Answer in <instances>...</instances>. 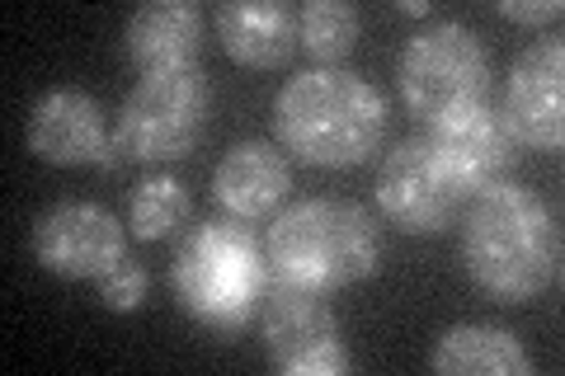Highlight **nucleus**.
Listing matches in <instances>:
<instances>
[{
	"instance_id": "nucleus-19",
	"label": "nucleus",
	"mask_w": 565,
	"mask_h": 376,
	"mask_svg": "<svg viewBox=\"0 0 565 376\" xmlns=\"http://www.w3.org/2000/svg\"><path fill=\"white\" fill-rule=\"evenodd\" d=\"M147 288H151V273L141 268L137 259H122L114 273H104L99 278V301L109 311H118V315H132L141 301H147Z\"/></svg>"
},
{
	"instance_id": "nucleus-14",
	"label": "nucleus",
	"mask_w": 565,
	"mask_h": 376,
	"mask_svg": "<svg viewBox=\"0 0 565 376\" xmlns=\"http://www.w3.org/2000/svg\"><path fill=\"white\" fill-rule=\"evenodd\" d=\"M212 33L222 39L226 57L250 71H278L302 47L297 10L288 0H226L212 10Z\"/></svg>"
},
{
	"instance_id": "nucleus-20",
	"label": "nucleus",
	"mask_w": 565,
	"mask_h": 376,
	"mask_svg": "<svg viewBox=\"0 0 565 376\" xmlns=\"http://www.w3.org/2000/svg\"><path fill=\"white\" fill-rule=\"evenodd\" d=\"M494 10H500L504 20H514V24H533V29L556 24L561 14H565L561 0H500V6H494Z\"/></svg>"
},
{
	"instance_id": "nucleus-9",
	"label": "nucleus",
	"mask_w": 565,
	"mask_h": 376,
	"mask_svg": "<svg viewBox=\"0 0 565 376\" xmlns=\"http://www.w3.org/2000/svg\"><path fill=\"white\" fill-rule=\"evenodd\" d=\"M128 236L104 203L95 198H57L33 217V259L52 278L66 282H99L104 273L128 259Z\"/></svg>"
},
{
	"instance_id": "nucleus-7",
	"label": "nucleus",
	"mask_w": 565,
	"mask_h": 376,
	"mask_svg": "<svg viewBox=\"0 0 565 376\" xmlns=\"http://www.w3.org/2000/svg\"><path fill=\"white\" fill-rule=\"evenodd\" d=\"M471 193L448 174V165L429 147V137H401L392 151L382 155L377 170V207L405 236H438L448 230Z\"/></svg>"
},
{
	"instance_id": "nucleus-16",
	"label": "nucleus",
	"mask_w": 565,
	"mask_h": 376,
	"mask_svg": "<svg viewBox=\"0 0 565 376\" xmlns=\"http://www.w3.org/2000/svg\"><path fill=\"white\" fill-rule=\"evenodd\" d=\"M429 367L438 376H533L537 363L527 357L523 339L500 325H452L434 339Z\"/></svg>"
},
{
	"instance_id": "nucleus-21",
	"label": "nucleus",
	"mask_w": 565,
	"mask_h": 376,
	"mask_svg": "<svg viewBox=\"0 0 565 376\" xmlns=\"http://www.w3.org/2000/svg\"><path fill=\"white\" fill-rule=\"evenodd\" d=\"M396 10H401V14H415V20H424V14H434L429 6H424V0H401Z\"/></svg>"
},
{
	"instance_id": "nucleus-17",
	"label": "nucleus",
	"mask_w": 565,
	"mask_h": 376,
	"mask_svg": "<svg viewBox=\"0 0 565 376\" xmlns=\"http://www.w3.org/2000/svg\"><path fill=\"white\" fill-rule=\"evenodd\" d=\"M193 217V193L180 174L151 170L128 189V230L137 240H170Z\"/></svg>"
},
{
	"instance_id": "nucleus-6",
	"label": "nucleus",
	"mask_w": 565,
	"mask_h": 376,
	"mask_svg": "<svg viewBox=\"0 0 565 376\" xmlns=\"http://www.w3.org/2000/svg\"><path fill=\"white\" fill-rule=\"evenodd\" d=\"M401 104L419 122H434L457 104L490 99V52L462 20H429L415 29L396 62Z\"/></svg>"
},
{
	"instance_id": "nucleus-1",
	"label": "nucleus",
	"mask_w": 565,
	"mask_h": 376,
	"mask_svg": "<svg viewBox=\"0 0 565 376\" xmlns=\"http://www.w3.org/2000/svg\"><path fill=\"white\" fill-rule=\"evenodd\" d=\"M467 278L504 307H523L561 282V226L533 189L494 179L462 207L457 236Z\"/></svg>"
},
{
	"instance_id": "nucleus-18",
	"label": "nucleus",
	"mask_w": 565,
	"mask_h": 376,
	"mask_svg": "<svg viewBox=\"0 0 565 376\" xmlns=\"http://www.w3.org/2000/svg\"><path fill=\"white\" fill-rule=\"evenodd\" d=\"M297 29H302V47L316 57V66H340L363 33V14L349 0H307L297 10Z\"/></svg>"
},
{
	"instance_id": "nucleus-15",
	"label": "nucleus",
	"mask_w": 565,
	"mask_h": 376,
	"mask_svg": "<svg viewBox=\"0 0 565 376\" xmlns=\"http://www.w3.org/2000/svg\"><path fill=\"white\" fill-rule=\"evenodd\" d=\"M203 10L193 0H147L122 24V57L147 71H184L199 66L203 52Z\"/></svg>"
},
{
	"instance_id": "nucleus-11",
	"label": "nucleus",
	"mask_w": 565,
	"mask_h": 376,
	"mask_svg": "<svg viewBox=\"0 0 565 376\" xmlns=\"http://www.w3.org/2000/svg\"><path fill=\"white\" fill-rule=\"evenodd\" d=\"M500 118L514 141L537 151H561L565 141V39L542 33L509 66Z\"/></svg>"
},
{
	"instance_id": "nucleus-4",
	"label": "nucleus",
	"mask_w": 565,
	"mask_h": 376,
	"mask_svg": "<svg viewBox=\"0 0 565 376\" xmlns=\"http://www.w3.org/2000/svg\"><path fill=\"white\" fill-rule=\"evenodd\" d=\"M170 282L180 307L212 334H241L264 307L274 268L255 230L236 217H207L174 249Z\"/></svg>"
},
{
	"instance_id": "nucleus-8",
	"label": "nucleus",
	"mask_w": 565,
	"mask_h": 376,
	"mask_svg": "<svg viewBox=\"0 0 565 376\" xmlns=\"http://www.w3.org/2000/svg\"><path fill=\"white\" fill-rule=\"evenodd\" d=\"M259 339L269 367L282 376H344L353 367L340 320L321 301V292L269 282L259 307Z\"/></svg>"
},
{
	"instance_id": "nucleus-5",
	"label": "nucleus",
	"mask_w": 565,
	"mask_h": 376,
	"mask_svg": "<svg viewBox=\"0 0 565 376\" xmlns=\"http://www.w3.org/2000/svg\"><path fill=\"white\" fill-rule=\"evenodd\" d=\"M212 85L199 66L147 71L114 114V151L137 165H174L207 128Z\"/></svg>"
},
{
	"instance_id": "nucleus-13",
	"label": "nucleus",
	"mask_w": 565,
	"mask_h": 376,
	"mask_svg": "<svg viewBox=\"0 0 565 376\" xmlns=\"http://www.w3.org/2000/svg\"><path fill=\"white\" fill-rule=\"evenodd\" d=\"M288 193H292V165L278 141L264 137L232 141L226 155L217 160V170H212V198H217L226 217L245 226L278 217Z\"/></svg>"
},
{
	"instance_id": "nucleus-2",
	"label": "nucleus",
	"mask_w": 565,
	"mask_h": 376,
	"mask_svg": "<svg viewBox=\"0 0 565 376\" xmlns=\"http://www.w3.org/2000/svg\"><path fill=\"white\" fill-rule=\"evenodd\" d=\"M386 95L344 66H307L274 95V137L316 170H359L386 141Z\"/></svg>"
},
{
	"instance_id": "nucleus-10",
	"label": "nucleus",
	"mask_w": 565,
	"mask_h": 376,
	"mask_svg": "<svg viewBox=\"0 0 565 376\" xmlns=\"http://www.w3.org/2000/svg\"><path fill=\"white\" fill-rule=\"evenodd\" d=\"M24 141L43 165H104L118 170V151H114V128L104 118V104L81 85H52L33 99L29 122H24Z\"/></svg>"
},
{
	"instance_id": "nucleus-3",
	"label": "nucleus",
	"mask_w": 565,
	"mask_h": 376,
	"mask_svg": "<svg viewBox=\"0 0 565 376\" xmlns=\"http://www.w3.org/2000/svg\"><path fill=\"white\" fill-rule=\"evenodd\" d=\"M274 282L302 292H344L382 268V226L353 198H297L269 217L264 236Z\"/></svg>"
},
{
	"instance_id": "nucleus-12",
	"label": "nucleus",
	"mask_w": 565,
	"mask_h": 376,
	"mask_svg": "<svg viewBox=\"0 0 565 376\" xmlns=\"http://www.w3.org/2000/svg\"><path fill=\"white\" fill-rule=\"evenodd\" d=\"M424 137L471 198L494 179H504V170L514 165V137H509L504 118L490 99L457 104V109L438 114L434 122H424Z\"/></svg>"
}]
</instances>
